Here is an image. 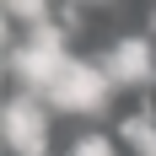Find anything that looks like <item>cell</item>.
I'll return each instance as SVG.
<instances>
[{"instance_id":"6da1fadb","label":"cell","mask_w":156,"mask_h":156,"mask_svg":"<svg viewBox=\"0 0 156 156\" xmlns=\"http://www.w3.org/2000/svg\"><path fill=\"white\" fill-rule=\"evenodd\" d=\"M11 70H16V81H27L32 92H54L59 86V76L70 70V59H65V38L59 32H48V27H38L27 38V48L22 54H11Z\"/></svg>"},{"instance_id":"7a4b0ae2","label":"cell","mask_w":156,"mask_h":156,"mask_svg":"<svg viewBox=\"0 0 156 156\" xmlns=\"http://www.w3.org/2000/svg\"><path fill=\"white\" fill-rule=\"evenodd\" d=\"M102 97H108V70L70 59V70L59 76V86L48 92V102L65 108V113H97V108H102Z\"/></svg>"},{"instance_id":"3957f363","label":"cell","mask_w":156,"mask_h":156,"mask_svg":"<svg viewBox=\"0 0 156 156\" xmlns=\"http://www.w3.org/2000/svg\"><path fill=\"white\" fill-rule=\"evenodd\" d=\"M5 140L16 156H43L48 145V113L32 102V97H11L5 102Z\"/></svg>"},{"instance_id":"277c9868","label":"cell","mask_w":156,"mask_h":156,"mask_svg":"<svg viewBox=\"0 0 156 156\" xmlns=\"http://www.w3.org/2000/svg\"><path fill=\"white\" fill-rule=\"evenodd\" d=\"M102 70H108V81H124V86H140V81H151V76H156L151 43H145V38H119Z\"/></svg>"},{"instance_id":"5b68a950","label":"cell","mask_w":156,"mask_h":156,"mask_svg":"<svg viewBox=\"0 0 156 156\" xmlns=\"http://www.w3.org/2000/svg\"><path fill=\"white\" fill-rule=\"evenodd\" d=\"M124 145H135V151H145V156H156V119L151 113H135V119H124Z\"/></svg>"},{"instance_id":"8992f818","label":"cell","mask_w":156,"mask_h":156,"mask_svg":"<svg viewBox=\"0 0 156 156\" xmlns=\"http://www.w3.org/2000/svg\"><path fill=\"white\" fill-rule=\"evenodd\" d=\"M70 156H119V151H113V140H102V135H81V140L70 145Z\"/></svg>"}]
</instances>
